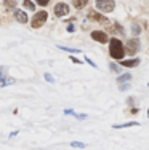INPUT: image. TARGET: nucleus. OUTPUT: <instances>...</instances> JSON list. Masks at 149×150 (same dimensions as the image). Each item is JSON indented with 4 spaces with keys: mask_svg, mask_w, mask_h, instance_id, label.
<instances>
[{
    "mask_svg": "<svg viewBox=\"0 0 149 150\" xmlns=\"http://www.w3.org/2000/svg\"><path fill=\"white\" fill-rule=\"evenodd\" d=\"M123 67H136L140 64V59H128V61H120Z\"/></svg>",
    "mask_w": 149,
    "mask_h": 150,
    "instance_id": "nucleus-10",
    "label": "nucleus"
},
{
    "mask_svg": "<svg viewBox=\"0 0 149 150\" xmlns=\"http://www.w3.org/2000/svg\"><path fill=\"white\" fill-rule=\"evenodd\" d=\"M135 125H140V123H135V121H130V123H123V125H115V129H122V128H128V126H135Z\"/></svg>",
    "mask_w": 149,
    "mask_h": 150,
    "instance_id": "nucleus-12",
    "label": "nucleus"
},
{
    "mask_svg": "<svg viewBox=\"0 0 149 150\" xmlns=\"http://www.w3.org/2000/svg\"><path fill=\"white\" fill-rule=\"evenodd\" d=\"M128 88H130V85H120V90H128Z\"/></svg>",
    "mask_w": 149,
    "mask_h": 150,
    "instance_id": "nucleus-25",
    "label": "nucleus"
},
{
    "mask_svg": "<svg viewBox=\"0 0 149 150\" xmlns=\"http://www.w3.org/2000/svg\"><path fill=\"white\" fill-rule=\"evenodd\" d=\"M87 3H88V0H72V5L76 6L77 10H82L87 6Z\"/></svg>",
    "mask_w": 149,
    "mask_h": 150,
    "instance_id": "nucleus-11",
    "label": "nucleus"
},
{
    "mask_svg": "<svg viewBox=\"0 0 149 150\" xmlns=\"http://www.w3.org/2000/svg\"><path fill=\"white\" fill-rule=\"evenodd\" d=\"M71 59H72V62H76V64H82V61L77 59V58H71Z\"/></svg>",
    "mask_w": 149,
    "mask_h": 150,
    "instance_id": "nucleus-26",
    "label": "nucleus"
},
{
    "mask_svg": "<svg viewBox=\"0 0 149 150\" xmlns=\"http://www.w3.org/2000/svg\"><path fill=\"white\" fill-rule=\"evenodd\" d=\"M23 6H24V8H27V10H32V11H34L35 3L31 2V0H24V2H23Z\"/></svg>",
    "mask_w": 149,
    "mask_h": 150,
    "instance_id": "nucleus-13",
    "label": "nucleus"
},
{
    "mask_svg": "<svg viewBox=\"0 0 149 150\" xmlns=\"http://www.w3.org/2000/svg\"><path fill=\"white\" fill-rule=\"evenodd\" d=\"M85 61H87V62H88V64H90V66H91V67H95V62H93V61H91V59H88V58H85Z\"/></svg>",
    "mask_w": 149,
    "mask_h": 150,
    "instance_id": "nucleus-24",
    "label": "nucleus"
},
{
    "mask_svg": "<svg viewBox=\"0 0 149 150\" xmlns=\"http://www.w3.org/2000/svg\"><path fill=\"white\" fill-rule=\"evenodd\" d=\"M91 38L96 40V42H99V43H108V42H109L108 34L103 32V30H93V32H91Z\"/></svg>",
    "mask_w": 149,
    "mask_h": 150,
    "instance_id": "nucleus-6",
    "label": "nucleus"
},
{
    "mask_svg": "<svg viewBox=\"0 0 149 150\" xmlns=\"http://www.w3.org/2000/svg\"><path fill=\"white\" fill-rule=\"evenodd\" d=\"M61 50H64V51H69V53H79V50H71V48H66V46H59Z\"/></svg>",
    "mask_w": 149,
    "mask_h": 150,
    "instance_id": "nucleus-19",
    "label": "nucleus"
},
{
    "mask_svg": "<svg viewBox=\"0 0 149 150\" xmlns=\"http://www.w3.org/2000/svg\"><path fill=\"white\" fill-rule=\"evenodd\" d=\"M140 32H141V27L138 26V24H135V23H133V24H132V34L135 35V37H136V35L140 34Z\"/></svg>",
    "mask_w": 149,
    "mask_h": 150,
    "instance_id": "nucleus-16",
    "label": "nucleus"
},
{
    "mask_svg": "<svg viewBox=\"0 0 149 150\" xmlns=\"http://www.w3.org/2000/svg\"><path fill=\"white\" fill-rule=\"evenodd\" d=\"M148 117H149V110H148Z\"/></svg>",
    "mask_w": 149,
    "mask_h": 150,
    "instance_id": "nucleus-27",
    "label": "nucleus"
},
{
    "mask_svg": "<svg viewBox=\"0 0 149 150\" xmlns=\"http://www.w3.org/2000/svg\"><path fill=\"white\" fill-rule=\"evenodd\" d=\"M45 80H47V81H50V83H53V81H55V78H53L50 74H45Z\"/></svg>",
    "mask_w": 149,
    "mask_h": 150,
    "instance_id": "nucleus-20",
    "label": "nucleus"
},
{
    "mask_svg": "<svg viewBox=\"0 0 149 150\" xmlns=\"http://www.w3.org/2000/svg\"><path fill=\"white\" fill-rule=\"evenodd\" d=\"M87 18H88V21H93V23H101V24L108 23V18L103 16L98 10H90V11H88V15H87Z\"/></svg>",
    "mask_w": 149,
    "mask_h": 150,
    "instance_id": "nucleus-4",
    "label": "nucleus"
},
{
    "mask_svg": "<svg viewBox=\"0 0 149 150\" xmlns=\"http://www.w3.org/2000/svg\"><path fill=\"white\" fill-rule=\"evenodd\" d=\"M76 30V27H74V24H69V26H67V32H74Z\"/></svg>",
    "mask_w": 149,
    "mask_h": 150,
    "instance_id": "nucleus-22",
    "label": "nucleus"
},
{
    "mask_svg": "<svg viewBox=\"0 0 149 150\" xmlns=\"http://www.w3.org/2000/svg\"><path fill=\"white\" fill-rule=\"evenodd\" d=\"M35 2H37L40 6H47L48 3H50V0H35Z\"/></svg>",
    "mask_w": 149,
    "mask_h": 150,
    "instance_id": "nucleus-18",
    "label": "nucleus"
},
{
    "mask_svg": "<svg viewBox=\"0 0 149 150\" xmlns=\"http://www.w3.org/2000/svg\"><path fill=\"white\" fill-rule=\"evenodd\" d=\"M95 5H96V10L101 11V13H109V11H112V10L115 8L114 0H96Z\"/></svg>",
    "mask_w": 149,
    "mask_h": 150,
    "instance_id": "nucleus-2",
    "label": "nucleus"
},
{
    "mask_svg": "<svg viewBox=\"0 0 149 150\" xmlns=\"http://www.w3.org/2000/svg\"><path fill=\"white\" fill-rule=\"evenodd\" d=\"M109 53L111 56L117 61H122L123 54H125V48H123V43L119 40V38H111V43H109Z\"/></svg>",
    "mask_w": 149,
    "mask_h": 150,
    "instance_id": "nucleus-1",
    "label": "nucleus"
},
{
    "mask_svg": "<svg viewBox=\"0 0 149 150\" xmlns=\"http://www.w3.org/2000/svg\"><path fill=\"white\" fill-rule=\"evenodd\" d=\"M15 19L18 21V23L24 24V23H27V15L24 11H21V10H16L15 11Z\"/></svg>",
    "mask_w": 149,
    "mask_h": 150,
    "instance_id": "nucleus-9",
    "label": "nucleus"
},
{
    "mask_svg": "<svg viewBox=\"0 0 149 150\" xmlns=\"http://www.w3.org/2000/svg\"><path fill=\"white\" fill-rule=\"evenodd\" d=\"M64 113H66V115H76L72 109H66V110H64Z\"/></svg>",
    "mask_w": 149,
    "mask_h": 150,
    "instance_id": "nucleus-21",
    "label": "nucleus"
},
{
    "mask_svg": "<svg viewBox=\"0 0 149 150\" xmlns=\"http://www.w3.org/2000/svg\"><path fill=\"white\" fill-rule=\"evenodd\" d=\"M45 21H48V13L47 11H38L34 15L32 21H31V26H32L34 29H38V27H42L45 24Z\"/></svg>",
    "mask_w": 149,
    "mask_h": 150,
    "instance_id": "nucleus-3",
    "label": "nucleus"
},
{
    "mask_svg": "<svg viewBox=\"0 0 149 150\" xmlns=\"http://www.w3.org/2000/svg\"><path fill=\"white\" fill-rule=\"evenodd\" d=\"M109 69H111V70H114V72H117V70H119V69H117V66H115V64H109Z\"/></svg>",
    "mask_w": 149,
    "mask_h": 150,
    "instance_id": "nucleus-23",
    "label": "nucleus"
},
{
    "mask_svg": "<svg viewBox=\"0 0 149 150\" xmlns=\"http://www.w3.org/2000/svg\"><path fill=\"white\" fill-rule=\"evenodd\" d=\"M11 83H15V80L6 77V67H0V86H6Z\"/></svg>",
    "mask_w": 149,
    "mask_h": 150,
    "instance_id": "nucleus-7",
    "label": "nucleus"
},
{
    "mask_svg": "<svg viewBox=\"0 0 149 150\" xmlns=\"http://www.w3.org/2000/svg\"><path fill=\"white\" fill-rule=\"evenodd\" d=\"M72 147H76V149H83L85 147V144H82V142H72Z\"/></svg>",
    "mask_w": 149,
    "mask_h": 150,
    "instance_id": "nucleus-17",
    "label": "nucleus"
},
{
    "mask_svg": "<svg viewBox=\"0 0 149 150\" xmlns=\"http://www.w3.org/2000/svg\"><path fill=\"white\" fill-rule=\"evenodd\" d=\"M69 5L67 3H56L55 5V15L58 16V18H63V16H66L67 13H69Z\"/></svg>",
    "mask_w": 149,
    "mask_h": 150,
    "instance_id": "nucleus-5",
    "label": "nucleus"
},
{
    "mask_svg": "<svg viewBox=\"0 0 149 150\" xmlns=\"http://www.w3.org/2000/svg\"><path fill=\"white\" fill-rule=\"evenodd\" d=\"M130 78H132V75H130V74H125V75H120V77L117 78V83H123V81H128Z\"/></svg>",
    "mask_w": 149,
    "mask_h": 150,
    "instance_id": "nucleus-15",
    "label": "nucleus"
},
{
    "mask_svg": "<svg viewBox=\"0 0 149 150\" xmlns=\"http://www.w3.org/2000/svg\"><path fill=\"white\" fill-rule=\"evenodd\" d=\"M127 53H130V54H135V53L140 50V42L136 40V38H132V40H128L127 42Z\"/></svg>",
    "mask_w": 149,
    "mask_h": 150,
    "instance_id": "nucleus-8",
    "label": "nucleus"
},
{
    "mask_svg": "<svg viewBox=\"0 0 149 150\" xmlns=\"http://www.w3.org/2000/svg\"><path fill=\"white\" fill-rule=\"evenodd\" d=\"M3 3H5V6L8 10H13L16 6V0H3Z\"/></svg>",
    "mask_w": 149,
    "mask_h": 150,
    "instance_id": "nucleus-14",
    "label": "nucleus"
}]
</instances>
